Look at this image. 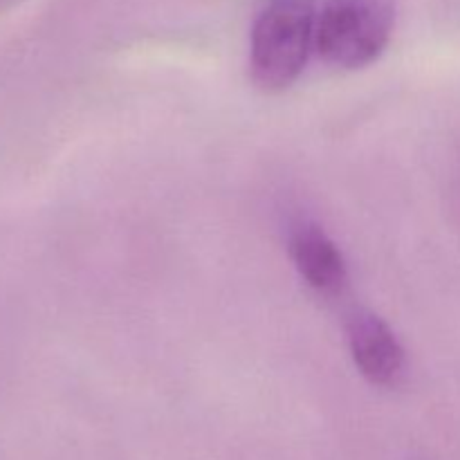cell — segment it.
<instances>
[{"label": "cell", "mask_w": 460, "mask_h": 460, "mask_svg": "<svg viewBox=\"0 0 460 460\" xmlns=\"http://www.w3.org/2000/svg\"><path fill=\"white\" fill-rule=\"evenodd\" d=\"M355 367L371 385L398 389L407 377V353L389 323L371 310H358L346 322Z\"/></svg>", "instance_id": "3957f363"}, {"label": "cell", "mask_w": 460, "mask_h": 460, "mask_svg": "<svg viewBox=\"0 0 460 460\" xmlns=\"http://www.w3.org/2000/svg\"><path fill=\"white\" fill-rule=\"evenodd\" d=\"M288 252L301 279L319 295L335 296L349 283L340 247L313 220H296L292 225L288 232Z\"/></svg>", "instance_id": "277c9868"}, {"label": "cell", "mask_w": 460, "mask_h": 460, "mask_svg": "<svg viewBox=\"0 0 460 460\" xmlns=\"http://www.w3.org/2000/svg\"><path fill=\"white\" fill-rule=\"evenodd\" d=\"M317 13L310 0H272L252 30L250 72L263 93H283L304 72L314 48Z\"/></svg>", "instance_id": "6da1fadb"}, {"label": "cell", "mask_w": 460, "mask_h": 460, "mask_svg": "<svg viewBox=\"0 0 460 460\" xmlns=\"http://www.w3.org/2000/svg\"><path fill=\"white\" fill-rule=\"evenodd\" d=\"M394 22V0H326L314 21V49L335 67H367L389 45Z\"/></svg>", "instance_id": "7a4b0ae2"}]
</instances>
